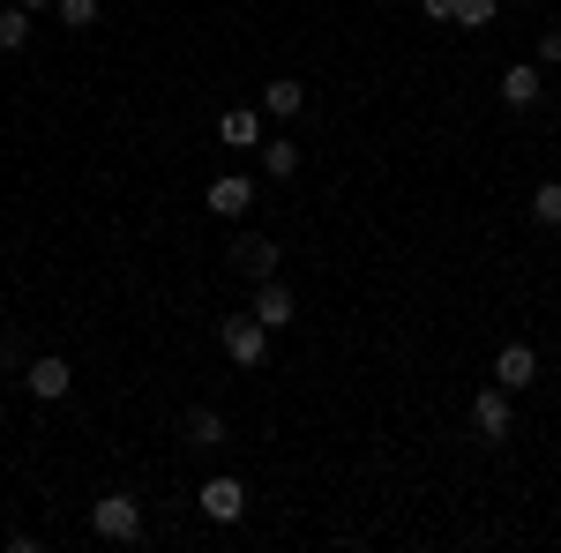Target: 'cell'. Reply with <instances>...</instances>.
<instances>
[{"instance_id": "8fae6325", "label": "cell", "mask_w": 561, "mask_h": 553, "mask_svg": "<svg viewBox=\"0 0 561 553\" xmlns=\"http://www.w3.org/2000/svg\"><path fill=\"white\" fill-rule=\"evenodd\" d=\"M217 142H225V150H262V105L217 113Z\"/></svg>"}, {"instance_id": "d6986e66", "label": "cell", "mask_w": 561, "mask_h": 553, "mask_svg": "<svg viewBox=\"0 0 561 553\" xmlns=\"http://www.w3.org/2000/svg\"><path fill=\"white\" fill-rule=\"evenodd\" d=\"M531 60H539V68H561V23H547V31H539V45H531Z\"/></svg>"}, {"instance_id": "8992f818", "label": "cell", "mask_w": 561, "mask_h": 553, "mask_svg": "<svg viewBox=\"0 0 561 553\" xmlns=\"http://www.w3.org/2000/svg\"><path fill=\"white\" fill-rule=\"evenodd\" d=\"M23 389H31V396H38V404H60V396H68V389H76V367H68V359H60V352H38V359H31V367H23Z\"/></svg>"}, {"instance_id": "ac0fdd59", "label": "cell", "mask_w": 561, "mask_h": 553, "mask_svg": "<svg viewBox=\"0 0 561 553\" xmlns=\"http://www.w3.org/2000/svg\"><path fill=\"white\" fill-rule=\"evenodd\" d=\"M53 15H60V23H68V31H90V23H98V0H60V8H53Z\"/></svg>"}, {"instance_id": "e0dca14e", "label": "cell", "mask_w": 561, "mask_h": 553, "mask_svg": "<svg viewBox=\"0 0 561 553\" xmlns=\"http://www.w3.org/2000/svg\"><path fill=\"white\" fill-rule=\"evenodd\" d=\"M502 15V0H457V31H486Z\"/></svg>"}, {"instance_id": "7402d4cb", "label": "cell", "mask_w": 561, "mask_h": 553, "mask_svg": "<svg viewBox=\"0 0 561 553\" xmlns=\"http://www.w3.org/2000/svg\"><path fill=\"white\" fill-rule=\"evenodd\" d=\"M0 419H8V396H0Z\"/></svg>"}, {"instance_id": "3957f363", "label": "cell", "mask_w": 561, "mask_h": 553, "mask_svg": "<svg viewBox=\"0 0 561 553\" xmlns=\"http://www.w3.org/2000/svg\"><path fill=\"white\" fill-rule=\"evenodd\" d=\"M510 426H517V396H510L502 382H486L472 396V434L479 441H510Z\"/></svg>"}, {"instance_id": "9c48e42d", "label": "cell", "mask_w": 561, "mask_h": 553, "mask_svg": "<svg viewBox=\"0 0 561 553\" xmlns=\"http://www.w3.org/2000/svg\"><path fill=\"white\" fill-rule=\"evenodd\" d=\"M203 516H210V523H240V516H248V486H240L232 471L203 479Z\"/></svg>"}, {"instance_id": "9a60e30c", "label": "cell", "mask_w": 561, "mask_h": 553, "mask_svg": "<svg viewBox=\"0 0 561 553\" xmlns=\"http://www.w3.org/2000/svg\"><path fill=\"white\" fill-rule=\"evenodd\" d=\"M524 210H531V224H547V232H561V180H539Z\"/></svg>"}, {"instance_id": "ba28073f", "label": "cell", "mask_w": 561, "mask_h": 553, "mask_svg": "<svg viewBox=\"0 0 561 553\" xmlns=\"http://www.w3.org/2000/svg\"><path fill=\"white\" fill-rule=\"evenodd\" d=\"M494 382L510 389V396H524V389L539 382V352H531L524 337H510L502 352H494Z\"/></svg>"}, {"instance_id": "52a82bcc", "label": "cell", "mask_w": 561, "mask_h": 553, "mask_svg": "<svg viewBox=\"0 0 561 553\" xmlns=\"http://www.w3.org/2000/svg\"><path fill=\"white\" fill-rule=\"evenodd\" d=\"M539 97H547V68H539V60H510V68H502V105H510V113H531Z\"/></svg>"}, {"instance_id": "7c38bea8", "label": "cell", "mask_w": 561, "mask_h": 553, "mask_svg": "<svg viewBox=\"0 0 561 553\" xmlns=\"http://www.w3.org/2000/svg\"><path fill=\"white\" fill-rule=\"evenodd\" d=\"M262 113H270V120H300L307 113V83H293V76L262 83Z\"/></svg>"}, {"instance_id": "5b68a950", "label": "cell", "mask_w": 561, "mask_h": 553, "mask_svg": "<svg viewBox=\"0 0 561 553\" xmlns=\"http://www.w3.org/2000/svg\"><path fill=\"white\" fill-rule=\"evenodd\" d=\"M255 195H262V187L248 180V172H217L210 187H203V210L232 224V217H248V210H255Z\"/></svg>"}, {"instance_id": "6da1fadb", "label": "cell", "mask_w": 561, "mask_h": 553, "mask_svg": "<svg viewBox=\"0 0 561 553\" xmlns=\"http://www.w3.org/2000/svg\"><path fill=\"white\" fill-rule=\"evenodd\" d=\"M90 531H98L105 546H135V539H142V502H135V494H98V502H90Z\"/></svg>"}, {"instance_id": "30bf717a", "label": "cell", "mask_w": 561, "mask_h": 553, "mask_svg": "<svg viewBox=\"0 0 561 553\" xmlns=\"http://www.w3.org/2000/svg\"><path fill=\"white\" fill-rule=\"evenodd\" d=\"M248 314H255L262 330H270V337H277V330H293V314H300V299L285 292V285H277V277H262V285H255V307H248Z\"/></svg>"}, {"instance_id": "5bb4252c", "label": "cell", "mask_w": 561, "mask_h": 553, "mask_svg": "<svg viewBox=\"0 0 561 553\" xmlns=\"http://www.w3.org/2000/svg\"><path fill=\"white\" fill-rule=\"evenodd\" d=\"M187 441H195V449H225V412H217V404H195V412H187Z\"/></svg>"}, {"instance_id": "2e32d148", "label": "cell", "mask_w": 561, "mask_h": 553, "mask_svg": "<svg viewBox=\"0 0 561 553\" xmlns=\"http://www.w3.org/2000/svg\"><path fill=\"white\" fill-rule=\"evenodd\" d=\"M23 45H31V8L8 0V8H0V53H23Z\"/></svg>"}, {"instance_id": "ffe728a7", "label": "cell", "mask_w": 561, "mask_h": 553, "mask_svg": "<svg viewBox=\"0 0 561 553\" xmlns=\"http://www.w3.org/2000/svg\"><path fill=\"white\" fill-rule=\"evenodd\" d=\"M420 15L427 23H457V0H420Z\"/></svg>"}, {"instance_id": "277c9868", "label": "cell", "mask_w": 561, "mask_h": 553, "mask_svg": "<svg viewBox=\"0 0 561 553\" xmlns=\"http://www.w3.org/2000/svg\"><path fill=\"white\" fill-rule=\"evenodd\" d=\"M225 262L248 277V285H262V277H277V262H285V247L270 240V232H240L232 247H225Z\"/></svg>"}, {"instance_id": "44dd1931", "label": "cell", "mask_w": 561, "mask_h": 553, "mask_svg": "<svg viewBox=\"0 0 561 553\" xmlns=\"http://www.w3.org/2000/svg\"><path fill=\"white\" fill-rule=\"evenodd\" d=\"M15 8H31V15H45V8H60V0H15Z\"/></svg>"}, {"instance_id": "7a4b0ae2", "label": "cell", "mask_w": 561, "mask_h": 553, "mask_svg": "<svg viewBox=\"0 0 561 553\" xmlns=\"http://www.w3.org/2000/svg\"><path fill=\"white\" fill-rule=\"evenodd\" d=\"M217 344H225V359H232L240 375H255L262 359H270V330H262L255 314H225V322H217Z\"/></svg>"}, {"instance_id": "4fadbf2b", "label": "cell", "mask_w": 561, "mask_h": 553, "mask_svg": "<svg viewBox=\"0 0 561 553\" xmlns=\"http://www.w3.org/2000/svg\"><path fill=\"white\" fill-rule=\"evenodd\" d=\"M262 180H300V142L262 135Z\"/></svg>"}]
</instances>
